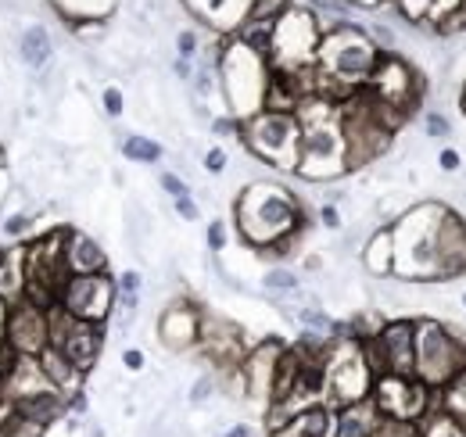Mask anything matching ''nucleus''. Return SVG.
<instances>
[{"instance_id": "28", "label": "nucleus", "mask_w": 466, "mask_h": 437, "mask_svg": "<svg viewBox=\"0 0 466 437\" xmlns=\"http://www.w3.org/2000/svg\"><path fill=\"white\" fill-rule=\"evenodd\" d=\"M416 427H420V437H466L463 423H456V420L445 416L441 409H431Z\"/></svg>"}, {"instance_id": "40", "label": "nucleus", "mask_w": 466, "mask_h": 437, "mask_svg": "<svg viewBox=\"0 0 466 437\" xmlns=\"http://www.w3.org/2000/svg\"><path fill=\"white\" fill-rule=\"evenodd\" d=\"M319 222H323L327 229H341V212H338V205H319Z\"/></svg>"}, {"instance_id": "44", "label": "nucleus", "mask_w": 466, "mask_h": 437, "mask_svg": "<svg viewBox=\"0 0 466 437\" xmlns=\"http://www.w3.org/2000/svg\"><path fill=\"white\" fill-rule=\"evenodd\" d=\"M301 266H305V273H319V269H323V259H319V255H309Z\"/></svg>"}, {"instance_id": "22", "label": "nucleus", "mask_w": 466, "mask_h": 437, "mask_svg": "<svg viewBox=\"0 0 466 437\" xmlns=\"http://www.w3.org/2000/svg\"><path fill=\"white\" fill-rule=\"evenodd\" d=\"M18 55H22V61H25L33 72H47V68H51V57H55V40H51L47 25L33 22V25L18 36Z\"/></svg>"}, {"instance_id": "8", "label": "nucleus", "mask_w": 466, "mask_h": 437, "mask_svg": "<svg viewBox=\"0 0 466 437\" xmlns=\"http://www.w3.org/2000/svg\"><path fill=\"white\" fill-rule=\"evenodd\" d=\"M294 172L312 179V183H327V179H338V176L349 172L345 137H341L338 115L323 118V122H312V126H301V151H298V168Z\"/></svg>"}, {"instance_id": "34", "label": "nucleus", "mask_w": 466, "mask_h": 437, "mask_svg": "<svg viewBox=\"0 0 466 437\" xmlns=\"http://www.w3.org/2000/svg\"><path fill=\"white\" fill-rule=\"evenodd\" d=\"M423 129H427V137H449V133H452V126H449V118H445L441 111H427Z\"/></svg>"}, {"instance_id": "49", "label": "nucleus", "mask_w": 466, "mask_h": 437, "mask_svg": "<svg viewBox=\"0 0 466 437\" xmlns=\"http://www.w3.org/2000/svg\"><path fill=\"white\" fill-rule=\"evenodd\" d=\"M463 305H466V294H463Z\"/></svg>"}, {"instance_id": "25", "label": "nucleus", "mask_w": 466, "mask_h": 437, "mask_svg": "<svg viewBox=\"0 0 466 437\" xmlns=\"http://www.w3.org/2000/svg\"><path fill=\"white\" fill-rule=\"evenodd\" d=\"M362 262L373 276H388L395 266V240L391 229H377L366 244H362Z\"/></svg>"}, {"instance_id": "19", "label": "nucleus", "mask_w": 466, "mask_h": 437, "mask_svg": "<svg viewBox=\"0 0 466 437\" xmlns=\"http://www.w3.org/2000/svg\"><path fill=\"white\" fill-rule=\"evenodd\" d=\"M36 362H40L44 381L51 383L58 394H65V398H68V394L83 391V377H86V373H79V370H76V366H72V362L61 355L58 348H51V344H47V348L36 355Z\"/></svg>"}, {"instance_id": "17", "label": "nucleus", "mask_w": 466, "mask_h": 437, "mask_svg": "<svg viewBox=\"0 0 466 437\" xmlns=\"http://www.w3.org/2000/svg\"><path fill=\"white\" fill-rule=\"evenodd\" d=\"M269 437H334V409L327 401L309 405V409L294 412L291 420Z\"/></svg>"}, {"instance_id": "14", "label": "nucleus", "mask_w": 466, "mask_h": 437, "mask_svg": "<svg viewBox=\"0 0 466 437\" xmlns=\"http://www.w3.org/2000/svg\"><path fill=\"white\" fill-rule=\"evenodd\" d=\"M158 340L169 351H190L201 340V312L190 301H173L158 320Z\"/></svg>"}, {"instance_id": "15", "label": "nucleus", "mask_w": 466, "mask_h": 437, "mask_svg": "<svg viewBox=\"0 0 466 437\" xmlns=\"http://www.w3.org/2000/svg\"><path fill=\"white\" fill-rule=\"evenodd\" d=\"M466 269V226L456 212L445 208V216L438 222V273L460 276Z\"/></svg>"}, {"instance_id": "20", "label": "nucleus", "mask_w": 466, "mask_h": 437, "mask_svg": "<svg viewBox=\"0 0 466 437\" xmlns=\"http://www.w3.org/2000/svg\"><path fill=\"white\" fill-rule=\"evenodd\" d=\"M25 298V244L0 251V301L11 309Z\"/></svg>"}, {"instance_id": "24", "label": "nucleus", "mask_w": 466, "mask_h": 437, "mask_svg": "<svg viewBox=\"0 0 466 437\" xmlns=\"http://www.w3.org/2000/svg\"><path fill=\"white\" fill-rule=\"evenodd\" d=\"M47 208H11L7 216L0 218V240L7 244V248H15V244H29L33 240V229H36V222L44 218Z\"/></svg>"}, {"instance_id": "31", "label": "nucleus", "mask_w": 466, "mask_h": 437, "mask_svg": "<svg viewBox=\"0 0 466 437\" xmlns=\"http://www.w3.org/2000/svg\"><path fill=\"white\" fill-rule=\"evenodd\" d=\"M262 283H266L269 290H288V294H291V290H298V276H294L291 269H284V266H277V269H269V273H266V279H262Z\"/></svg>"}, {"instance_id": "43", "label": "nucleus", "mask_w": 466, "mask_h": 437, "mask_svg": "<svg viewBox=\"0 0 466 437\" xmlns=\"http://www.w3.org/2000/svg\"><path fill=\"white\" fill-rule=\"evenodd\" d=\"M223 437H255V427H248V423H233Z\"/></svg>"}, {"instance_id": "16", "label": "nucleus", "mask_w": 466, "mask_h": 437, "mask_svg": "<svg viewBox=\"0 0 466 437\" xmlns=\"http://www.w3.org/2000/svg\"><path fill=\"white\" fill-rule=\"evenodd\" d=\"M65 266H68V276L108 273V251L101 248L97 237L76 229V233L65 237Z\"/></svg>"}, {"instance_id": "29", "label": "nucleus", "mask_w": 466, "mask_h": 437, "mask_svg": "<svg viewBox=\"0 0 466 437\" xmlns=\"http://www.w3.org/2000/svg\"><path fill=\"white\" fill-rule=\"evenodd\" d=\"M216 391H219L216 377H212V373H205V377H198V381H194V387L187 391V401H190L194 409H201V405H205V401H208Z\"/></svg>"}, {"instance_id": "36", "label": "nucleus", "mask_w": 466, "mask_h": 437, "mask_svg": "<svg viewBox=\"0 0 466 437\" xmlns=\"http://www.w3.org/2000/svg\"><path fill=\"white\" fill-rule=\"evenodd\" d=\"M122 366H126L129 373H140V370L147 366V355H144L140 348H122Z\"/></svg>"}, {"instance_id": "45", "label": "nucleus", "mask_w": 466, "mask_h": 437, "mask_svg": "<svg viewBox=\"0 0 466 437\" xmlns=\"http://www.w3.org/2000/svg\"><path fill=\"white\" fill-rule=\"evenodd\" d=\"M351 4H359V7H384L388 0H351Z\"/></svg>"}, {"instance_id": "2", "label": "nucleus", "mask_w": 466, "mask_h": 437, "mask_svg": "<svg viewBox=\"0 0 466 437\" xmlns=\"http://www.w3.org/2000/svg\"><path fill=\"white\" fill-rule=\"evenodd\" d=\"M445 216L441 205H420L399 216L391 226L395 266L391 273L406 279H441L438 273V222Z\"/></svg>"}, {"instance_id": "39", "label": "nucleus", "mask_w": 466, "mask_h": 437, "mask_svg": "<svg viewBox=\"0 0 466 437\" xmlns=\"http://www.w3.org/2000/svg\"><path fill=\"white\" fill-rule=\"evenodd\" d=\"M176 47H179V57H187V61H190V57L198 55V36L183 29V33H179V40H176Z\"/></svg>"}, {"instance_id": "13", "label": "nucleus", "mask_w": 466, "mask_h": 437, "mask_svg": "<svg viewBox=\"0 0 466 437\" xmlns=\"http://www.w3.org/2000/svg\"><path fill=\"white\" fill-rule=\"evenodd\" d=\"M4 340L15 348V355H25V359H36L47 344H51V327H47V312L29 305V301H18L7 309V320H4Z\"/></svg>"}, {"instance_id": "18", "label": "nucleus", "mask_w": 466, "mask_h": 437, "mask_svg": "<svg viewBox=\"0 0 466 437\" xmlns=\"http://www.w3.org/2000/svg\"><path fill=\"white\" fill-rule=\"evenodd\" d=\"M190 11L208 22L212 29H237L248 22V11H251V0H190Z\"/></svg>"}, {"instance_id": "26", "label": "nucleus", "mask_w": 466, "mask_h": 437, "mask_svg": "<svg viewBox=\"0 0 466 437\" xmlns=\"http://www.w3.org/2000/svg\"><path fill=\"white\" fill-rule=\"evenodd\" d=\"M438 409L466 427V370H460L452 381L441 383V405Z\"/></svg>"}, {"instance_id": "37", "label": "nucleus", "mask_w": 466, "mask_h": 437, "mask_svg": "<svg viewBox=\"0 0 466 437\" xmlns=\"http://www.w3.org/2000/svg\"><path fill=\"white\" fill-rule=\"evenodd\" d=\"M227 165H230V158H227V151H223V147H212V151H205V168H208L212 176H219Z\"/></svg>"}, {"instance_id": "46", "label": "nucleus", "mask_w": 466, "mask_h": 437, "mask_svg": "<svg viewBox=\"0 0 466 437\" xmlns=\"http://www.w3.org/2000/svg\"><path fill=\"white\" fill-rule=\"evenodd\" d=\"M4 320H7V305L0 301V337H4Z\"/></svg>"}, {"instance_id": "5", "label": "nucleus", "mask_w": 466, "mask_h": 437, "mask_svg": "<svg viewBox=\"0 0 466 437\" xmlns=\"http://www.w3.org/2000/svg\"><path fill=\"white\" fill-rule=\"evenodd\" d=\"M319 18L309 7H288L284 15L273 18V44H269V68L273 72H298L316 65V51H319Z\"/></svg>"}, {"instance_id": "27", "label": "nucleus", "mask_w": 466, "mask_h": 437, "mask_svg": "<svg viewBox=\"0 0 466 437\" xmlns=\"http://www.w3.org/2000/svg\"><path fill=\"white\" fill-rule=\"evenodd\" d=\"M122 155H126L129 162L155 165V162H162V155H166V151H162V144H158V140L133 133V137H126V140H122Z\"/></svg>"}, {"instance_id": "30", "label": "nucleus", "mask_w": 466, "mask_h": 437, "mask_svg": "<svg viewBox=\"0 0 466 437\" xmlns=\"http://www.w3.org/2000/svg\"><path fill=\"white\" fill-rule=\"evenodd\" d=\"M399 15L412 18V22H423L427 15H438V0H399Z\"/></svg>"}, {"instance_id": "33", "label": "nucleus", "mask_w": 466, "mask_h": 437, "mask_svg": "<svg viewBox=\"0 0 466 437\" xmlns=\"http://www.w3.org/2000/svg\"><path fill=\"white\" fill-rule=\"evenodd\" d=\"M158 187H162L169 198H187V194H190V187H187L176 172H162V176H158Z\"/></svg>"}, {"instance_id": "38", "label": "nucleus", "mask_w": 466, "mask_h": 437, "mask_svg": "<svg viewBox=\"0 0 466 437\" xmlns=\"http://www.w3.org/2000/svg\"><path fill=\"white\" fill-rule=\"evenodd\" d=\"M176 216L187 218V222H194V218H201V208H198V201L187 194V198H176Z\"/></svg>"}, {"instance_id": "47", "label": "nucleus", "mask_w": 466, "mask_h": 437, "mask_svg": "<svg viewBox=\"0 0 466 437\" xmlns=\"http://www.w3.org/2000/svg\"><path fill=\"white\" fill-rule=\"evenodd\" d=\"M86 437H105V427H90V431H86Z\"/></svg>"}, {"instance_id": "10", "label": "nucleus", "mask_w": 466, "mask_h": 437, "mask_svg": "<svg viewBox=\"0 0 466 437\" xmlns=\"http://www.w3.org/2000/svg\"><path fill=\"white\" fill-rule=\"evenodd\" d=\"M370 401L384 420L399 423H420L431 412V387L420 383L416 377H395L384 373L370 387Z\"/></svg>"}, {"instance_id": "42", "label": "nucleus", "mask_w": 466, "mask_h": 437, "mask_svg": "<svg viewBox=\"0 0 466 437\" xmlns=\"http://www.w3.org/2000/svg\"><path fill=\"white\" fill-rule=\"evenodd\" d=\"M173 72L179 76V79H190V76H194V68H190V61H187V57H176Z\"/></svg>"}, {"instance_id": "6", "label": "nucleus", "mask_w": 466, "mask_h": 437, "mask_svg": "<svg viewBox=\"0 0 466 437\" xmlns=\"http://www.w3.org/2000/svg\"><path fill=\"white\" fill-rule=\"evenodd\" d=\"M373 387V373L362 359V344L355 337H341L330 344V355L323 362V401L338 412L345 405L366 401Z\"/></svg>"}, {"instance_id": "23", "label": "nucleus", "mask_w": 466, "mask_h": 437, "mask_svg": "<svg viewBox=\"0 0 466 437\" xmlns=\"http://www.w3.org/2000/svg\"><path fill=\"white\" fill-rule=\"evenodd\" d=\"M51 4L68 25H86V22L105 25V18L116 11L118 0H51Z\"/></svg>"}, {"instance_id": "4", "label": "nucleus", "mask_w": 466, "mask_h": 437, "mask_svg": "<svg viewBox=\"0 0 466 437\" xmlns=\"http://www.w3.org/2000/svg\"><path fill=\"white\" fill-rule=\"evenodd\" d=\"M244 147L258 158V162L294 172L298 168V151H301V122L294 111H258L251 118L240 122Z\"/></svg>"}, {"instance_id": "3", "label": "nucleus", "mask_w": 466, "mask_h": 437, "mask_svg": "<svg viewBox=\"0 0 466 437\" xmlns=\"http://www.w3.org/2000/svg\"><path fill=\"white\" fill-rule=\"evenodd\" d=\"M219 79H223V94H227V108L230 118L244 122L251 115H258L266 105V86H269V61L255 55L251 47H244L240 40L223 44V55L216 65Z\"/></svg>"}, {"instance_id": "7", "label": "nucleus", "mask_w": 466, "mask_h": 437, "mask_svg": "<svg viewBox=\"0 0 466 437\" xmlns=\"http://www.w3.org/2000/svg\"><path fill=\"white\" fill-rule=\"evenodd\" d=\"M460 370H466V348L452 337V330L445 327V323H434V320L416 323L412 377L434 391L445 381H452Z\"/></svg>"}, {"instance_id": "32", "label": "nucleus", "mask_w": 466, "mask_h": 437, "mask_svg": "<svg viewBox=\"0 0 466 437\" xmlns=\"http://www.w3.org/2000/svg\"><path fill=\"white\" fill-rule=\"evenodd\" d=\"M101 105H105V115H108V118H122V111H126L122 90H118V86H108V90L101 94Z\"/></svg>"}, {"instance_id": "41", "label": "nucleus", "mask_w": 466, "mask_h": 437, "mask_svg": "<svg viewBox=\"0 0 466 437\" xmlns=\"http://www.w3.org/2000/svg\"><path fill=\"white\" fill-rule=\"evenodd\" d=\"M438 165H441L445 172H456V168H460V151H456V147H445V151L438 155Z\"/></svg>"}, {"instance_id": "48", "label": "nucleus", "mask_w": 466, "mask_h": 437, "mask_svg": "<svg viewBox=\"0 0 466 437\" xmlns=\"http://www.w3.org/2000/svg\"><path fill=\"white\" fill-rule=\"evenodd\" d=\"M460 108H463V115H466V90H463V97H460Z\"/></svg>"}, {"instance_id": "35", "label": "nucleus", "mask_w": 466, "mask_h": 437, "mask_svg": "<svg viewBox=\"0 0 466 437\" xmlns=\"http://www.w3.org/2000/svg\"><path fill=\"white\" fill-rule=\"evenodd\" d=\"M227 240H230V237H227V222H223V218L208 222V248H212V251H223Z\"/></svg>"}, {"instance_id": "11", "label": "nucleus", "mask_w": 466, "mask_h": 437, "mask_svg": "<svg viewBox=\"0 0 466 437\" xmlns=\"http://www.w3.org/2000/svg\"><path fill=\"white\" fill-rule=\"evenodd\" d=\"M47 327H51V348H58L79 373H90L97 366L101 348H105V327L72 320L58 305L47 312Z\"/></svg>"}, {"instance_id": "9", "label": "nucleus", "mask_w": 466, "mask_h": 437, "mask_svg": "<svg viewBox=\"0 0 466 437\" xmlns=\"http://www.w3.org/2000/svg\"><path fill=\"white\" fill-rule=\"evenodd\" d=\"M116 279L108 273L97 276H68L65 287L58 294V309L68 312L72 320H83V323H97L105 327L112 309H116Z\"/></svg>"}, {"instance_id": "21", "label": "nucleus", "mask_w": 466, "mask_h": 437, "mask_svg": "<svg viewBox=\"0 0 466 437\" xmlns=\"http://www.w3.org/2000/svg\"><path fill=\"white\" fill-rule=\"evenodd\" d=\"M377 423H380V412L366 398L334 412V437H377Z\"/></svg>"}, {"instance_id": "12", "label": "nucleus", "mask_w": 466, "mask_h": 437, "mask_svg": "<svg viewBox=\"0 0 466 437\" xmlns=\"http://www.w3.org/2000/svg\"><path fill=\"white\" fill-rule=\"evenodd\" d=\"M366 94L373 101L388 105V108L409 115L412 105L420 101V76L409 68L402 57L380 55L377 65H373V72H370V79H366Z\"/></svg>"}, {"instance_id": "1", "label": "nucleus", "mask_w": 466, "mask_h": 437, "mask_svg": "<svg viewBox=\"0 0 466 437\" xmlns=\"http://www.w3.org/2000/svg\"><path fill=\"white\" fill-rule=\"evenodd\" d=\"M301 226H305V218L298 208V198L288 187L248 183L244 194L237 198V229L255 248H266L288 233H301Z\"/></svg>"}]
</instances>
